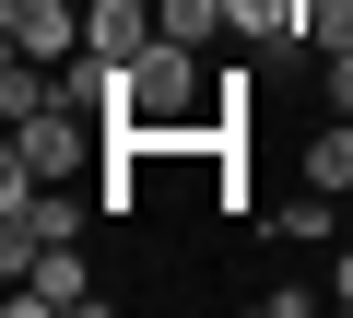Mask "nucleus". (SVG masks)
Returning <instances> with one entry per match:
<instances>
[{"mask_svg":"<svg viewBox=\"0 0 353 318\" xmlns=\"http://www.w3.org/2000/svg\"><path fill=\"white\" fill-rule=\"evenodd\" d=\"M271 236H283V248H318V236H330V189H294V201L271 212Z\"/></svg>","mask_w":353,"mask_h":318,"instance_id":"6e6552de","label":"nucleus"},{"mask_svg":"<svg viewBox=\"0 0 353 318\" xmlns=\"http://www.w3.org/2000/svg\"><path fill=\"white\" fill-rule=\"evenodd\" d=\"M306 36L318 48H353V0H306Z\"/></svg>","mask_w":353,"mask_h":318,"instance_id":"1a4fd4ad","label":"nucleus"},{"mask_svg":"<svg viewBox=\"0 0 353 318\" xmlns=\"http://www.w3.org/2000/svg\"><path fill=\"white\" fill-rule=\"evenodd\" d=\"M36 306H94V271H83V236H71V248H36V259L12 271V318H36Z\"/></svg>","mask_w":353,"mask_h":318,"instance_id":"7ed1b4c3","label":"nucleus"},{"mask_svg":"<svg viewBox=\"0 0 353 318\" xmlns=\"http://www.w3.org/2000/svg\"><path fill=\"white\" fill-rule=\"evenodd\" d=\"M0 48H24V59H83V0H0Z\"/></svg>","mask_w":353,"mask_h":318,"instance_id":"f03ea898","label":"nucleus"},{"mask_svg":"<svg viewBox=\"0 0 353 318\" xmlns=\"http://www.w3.org/2000/svg\"><path fill=\"white\" fill-rule=\"evenodd\" d=\"M83 166H106V118H94V106L48 95L36 118H12V153H0V177H83Z\"/></svg>","mask_w":353,"mask_h":318,"instance_id":"f257e3e1","label":"nucleus"},{"mask_svg":"<svg viewBox=\"0 0 353 318\" xmlns=\"http://www.w3.org/2000/svg\"><path fill=\"white\" fill-rule=\"evenodd\" d=\"M294 177H306V189H353V118H341V106H330V118L306 130V153H294Z\"/></svg>","mask_w":353,"mask_h":318,"instance_id":"39448f33","label":"nucleus"},{"mask_svg":"<svg viewBox=\"0 0 353 318\" xmlns=\"http://www.w3.org/2000/svg\"><path fill=\"white\" fill-rule=\"evenodd\" d=\"M224 24L248 48H283V36H306V0H224Z\"/></svg>","mask_w":353,"mask_h":318,"instance_id":"423d86ee","label":"nucleus"},{"mask_svg":"<svg viewBox=\"0 0 353 318\" xmlns=\"http://www.w3.org/2000/svg\"><path fill=\"white\" fill-rule=\"evenodd\" d=\"M330 306H353V248H341V259H330Z\"/></svg>","mask_w":353,"mask_h":318,"instance_id":"9b49d317","label":"nucleus"},{"mask_svg":"<svg viewBox=\"0 0 353 318\" xmlns=\"http://www.w3.org/2000/svg\"><path fill=\"white\" fill-rule=\"evenodd\" d=\"M165 36V12L153 0H83V48H106V59H141Z\"/></svg>","mask_w":353,"mask_h":318,"instance_id":"20e7f679","label":"nucleus"},{"mask_svg":"<svg viewBox=\"0 0 353 318\" xmlns=\"http://www.w3.org/2000/svg\"><path fill=\"white\" fill-rule=\"evenodd\" d=\"M153 12H165V36H176V48H212V36H236V24H224V0H153Z\"/></svg>","mask_w":353,"mask_h":318,"instance_id":"0eeeda50","label":"nucleus"},{"mask_svg":"<svg viewBox=\"0 0 353 318\" xmlns=\"http://www.w3.org/2000/svg\"><path fill=\"white\" fill-rule=\"evenodd\" d=\"M330 106L353 118V48H330Z\"/></svg>","mask_w":353,"mask_h":318,"instance_id":"9d476101","label":"nucleus"}]
</instances>
